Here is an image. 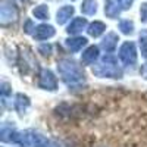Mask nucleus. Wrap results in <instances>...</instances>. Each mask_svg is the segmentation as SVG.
I'll return each instance as SVG.
<instances>
[{"mask_svg": "<svg viewBox=\"0 0 147 147\" xmlns=\"http://www.w3.org/2000/svg\"><path fill=\"white\" fill-rule=\"evenodd\" d=\"M57 71L62 81L69 88H81L85 85V75L80 65L71 59H62L57 63Z\"/></svg>", "mask_w": 147, "mask_h": 147, "instance_id": "obj_1", "label": "nucleus"}, {"mask_svg": "<svg viewBox=\"0 0 147 147\" xmlns=\"http://www.w3.org/2000/svg\"><path fill=\"white\" fill-rule=\"evenodd\" d=\"M93 74L100 78H121L122 69L118 66V59L112 53H106L100 62L93 66Z\"/></svg>", "mask_w": 147, "mask_h": 147, "instance_id": "obj_2", "label": "nucleus"}, {"mask_svg": "<svg viewBox=\"0 0 147 147\" xmlns=\"http://www.w3.org/2000/svg\"><path fill=\"white\" fill-rule=\"evenodd\" d=\"M18 144L22 147H56V144L52 140H49L43 134L32 131V129L19 132Z\"/></svg>", "mask_w": 147, "mask_h": 147, "instance_id": "obj_3", "label": "nucleus"}, {"mask_svg": "<svg viewBox=\"0 0 147 147\" xmlns=\"http://www.w3.org/2000/svg\"><path fill=\"white\" fill-rule=\"evenodd\" d=\"M119 60L124 66H132L137 62V49L132 41H125L119 47Z\"/></svg>", "mask_w": 147, "mask_h": 147, "instance_id": "obj_4", "label": "nucleus"}, {"mask_svg": "<svg viewBox=\"0 0 147 147\" xmlns=\"http://www.w3.org/2000/svg\"><path fill=\"white\" fill-rule=\"evenodd\" d=\"M19 13H18V9L15 5L6 3V2L2 3V6H0V24L2 25H9V24L16 22Z\"/></svg>", "mask_w": 147, "mask_h": 147, "instance_id": "obj_5", "label": "nucleus"}, {"mask_svg": "<svg viewBox=\"0 0 147 147\" xmlns=\"http://www.w3.org/2000/svg\"><path fill=\"white\" fill-rule=\"evenodd\" d=\"M38 87L47 91H55L57 88V80L50 69H41L38 74Z\"/></svg>", "mask_w": 147, "mask_h": 147, "instance_id": "obj_6", "label": "nucleus"}, {"mask_svg": "<svg viewBox=\"0 0 147 147\" xmlns=\"http://www.w3.org/2000/svg\"><path fill=\"white\" fill-rule=\"evenodd\" d=\"M122 10H124V6L121 0H106L105 2V13L107 18L116 19Z\"/></svg>", "mask_w": 147, "mask_h": 147, "instance_id": "obj_7", "label": "nucleus"}, {"mask_svg": "<svg viewBox=\"0 0 147 147\" xmlns=\"http://www.w3.org/2000/svg\"><path fill=\"white\" fill-rule=\"evenodd\" d=\"M21 68H22V74L24 72H28L30 69H34V68H37V60H35V57L32 56V53H31V50L30 49H24V50L21 52Z\"/></svg>", "mask_w": 147, "mask_h": 147, "instance_id": "obj_8", "label": "nucleus"}, {"mask_svg": "<svg viewBox=\"0 0 147 147\" xmlns=\"http://www.w3.org/2000/svg\"><path fill=\"white\" fill-rule=\"evenodd\" d=\"M0 138H2V141H3V143L18 144V140H19V132H18L13 127H9V125L3 124L2 131H0Z\"/></svg>", "mask_w": 147, "mask_h": 147, "instance_id": "obj_9", "label": "nucleus"}, {"mask_svg": "<svg viewBox=\"0 0 147 147\" xmlns=\"http://www.w3.org/2000/svg\"><path fill=\"white\" fill-rule=\"evenodd\" d=\"M55 28L52 27V25H47V24H41V25H38V27H35V30H34V38L35 40H40V41H43V40H49V38H52V37L55 35Z\"/></svg>", "mask_w": 147, "mask_h": 147, "instance_id": "obj_10", "label": "nucleus"}, {"mask_svg": "<svg viewBox=\"0 0 147 147\" xmlns=\"http://www.w3.org/2000/svg\"><path fill=\"white\" fill-rule=\"evenodd\" d=\"M97 59H99V47H96V46L87 47L81 55V62L84 65H93Z\"/></svg>", "mask_w": 147, "mask_h": 147, "instance_id": "obj_11", "label": "nucleus"}, {"mask_svg": "<svg viewBox=\"0 0 147 147\" xmlns=\"http://www.w3.org/2000/svg\"><path fill=\"white\" fill-rule=\"evenodd\" d=\"M30 105H31V102H30V97H28V96L22 94V93L16 94L13 106H15V110H16L19 115H24V113H25L27 109L30 107Z\"/></svg>", "mask_w": 147, "mask_h": 147, "instance_id": "obj_12", "label": "nucleus"}, {"mask_svg": "<svg viewBox=\"0 0 147 147\" xmlns=\"http://www.w3.org/2000/svg\"><path fill=\"white\" fill-rule=\"evenodd\" d=\"M118 41H119L118 35L115 32H109V34H106V37L102 41V49L106 53H112L118 46Z\"/></svg>", "mask_w": 147, "mask_h": 147, "instance_id": "obj_13", "label": "nucleus"}, {"mask_svg": "<svg viewBox=\"0 0 147 147\" xmlns=\"http://www.w3.org/2000/svg\"><path fill=\"white\" fill-rule=\"evenodd\" d=\"M74 15V7L72 6H62L57 13H56V22L59 24V25H63V24H66Z\"/></svg>", "mask_w": 147, "mask_h": 147, "instance_id": "obj_14", "label": "nucleus"}, {"mask_svg": "<svg viewBox=\"0 0 147 147\" xmlns=\"http://www.w3.org/2000/svg\"><path fill=\"white\" fill-rule=\"evenodd\" d=\"M65 44L71 52H80L84 46H87V38L85 37H72L65 41Z\"/></svg>", "mask_w": 147, "mask_h": 147, "instance_id": "obj_15", "label": "nucleus"}, {"mask_svg": "<svg viewBox=\"0 0 147 147\" xmlns=\"http://www.w3.org/2000/svg\"><path fill=\"white\" fill-rule=\"evenodd\" d=\"M85 27H87V19H85V18H75L68 25L66 31H68V34H74V35H75V34L81 32L82 30H85Z\"/></svg>", "mask_w": 147, "mask_h": 147, "instance_id": "obj_16", "label": "nucleus"}, {"mask_svg": "<svg viewBox=\"0 0 147 147\" xmlns=\"http://www.w3.org/2000/svg\"><path fill=\"white\" fill-rule=\"evenodd\" d=\"M105 31H106V25H105L103 22H100V21L91 22L90 25H88V30H87V32H88L91 37H100Z\"/></svg>", "mask_w": 147, "mask_h": 147, "instance_id": "obj_17", "label": "nucleus"}, {"mask_svg": "<svg viewBox=\"0 0 147 147\" xmlns=\"http://www.w3.org/2000/svg\"><path fill=\"white\" fill-rule=\"evenodd\" d=\"M81 12L87 16H91L97 12V2L96 0H84L81 5Z\"/></svg>", "mask_w": 147, "mask_h": 147, "instance_id": "obj_18", "label": "nucleus"}, {"mask_svg": "<svg viewBox=\"0 0 147 147\" xmlns=\"http://www.w3.org/2000/svg\"><path fill=\"white\" fill-rule=\"evenodd\" d=\"M32 15H34L37 19L44 21V19H47V18H49V7H47L46 5H38L37 7H34Z\"/></svg>", "mask_w": 147, "mask_h": 147, "instance_id": "obj_19", "label": "nucleus"}, {"mask_svg": "<svg viewBox=\"0 0 147 147\" xmlns=\"http://www.w3.org/2000/svg\"><path fill=\"white\" fill-rule=\"evenodd\" d=\"M119 30L122 34H132L134 32V22L129 21V19H122L119 22Z\"/></svg>", "mask_w": 147, "mask_h": 147, "instance_id": "obj_20", "label": "nucleus"}, {"mask_svg": "<svg viewBox=\"0 0 147 147\" xmlns=\"http://www.w3.org/2000/svg\"><path fill=\"white\" fill-rule=\"evenodd\" d=\"M138 43H140V50L144 57H147V30H141L138 35Z\"/></svg>", "mask_w": 147, "mask_h": 147, "instance_id": "obj_21", "label": "nucleus"}, {"mask_svg": "<svg viewBox=\"0 0 147 147\" xmlns=\"http://www.w3.org/2000/svg\"><path fill=\"white\" fill-rule=\"evenodd\" d=\"M0 93H2V99H3V103H6V99L10 96V93H12V90H10V85L6 82V81H3L2 82V85H0Z\"/></svg>", "mask_w": 147, "mask_h": 147, "instance_id": "obj_22", "label": "nucleus"}, {"mask_svg": "<svg viewBox=\"0 0 147 147\" xmlns=\"http://www.w3.org/2000/svg\"><path fill=\"white\" fill-rule=\"evenodd\" d=\"M140 19L141 22L147 24V3H143L140 6Z\"/></svg>", "mask_w": 147, "mask_h": 147, "instance_id": "obj_23", "label": "nucleus"}, {"mask_svg": "<svg viewBox=\"0 0 147 147\" xmlns=\"http://www.w3.org/2000/svg\"><path fill=\"white\" fill-rule=\"evenodd\" d=\"M40 52H41L44 56H49V55H50V52H52V47L44 44V46H41V47H40Z\"/></svg>", "mask_w": 147, "mask_h": 147, "instance_id": "obj_24", "label": "nucleus"}, {"mask_svg": "<svg viewBox=\"0 0 147 147\" xmlns=\"http://www.w3.org/2000/svg\"><path fill=\"white\" fill-rule=\"evenodd\" d=\"M122 2V6H124V9H129L131 5L134 3V0H121Z\"/></svg>", "mask_w": 147, "mask_h": 147, "instance_id": "obj_25", "label": "nucleus"}, {"mask_svg": "<svg viewBox=\"0 0 147 147\" xmlns=\"http://www.w3.org/2000/svg\"><path fill=\"white\" fill-rule=\"evenodd\" d=\"M141 74H143V77H144V78H147V65L141 68Z\"/></svg>", "mask_w": 147, "mask_h": 147, "instance_id": "obj_26", "label": "nucleus"}]
</instances>
